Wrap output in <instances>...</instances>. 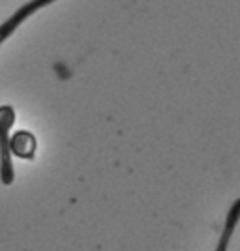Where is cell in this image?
Wrapping results in <instances>:
<instances>
[{"mask_svg":"<svg viewBox=\"0 0 240 251\" xmlns=\"http://www.w3.org/2000/svg\"><path fill=\"white\" fill-rule=\"evenodd\" d=\"M13 124H15V109L11 105H2L0 107V180L4 186H11L15 180L10 148V129Z\"/></svg>","mask_w":240,"mask_h":251,"instance_id":"1","label":"cell"},{"mask_svg":"<svg viewBox=\"0 0 240 251\" xmlns=\"http://www.w3.org/2000/svg\"><path fill=\"white\" fill-rule=\"evenodd\" d=\"M53 2H56V0H28L27 4H23L21 8L15 11L10 19H6V21L0 25V43L6 42L11 34L15 32V28H19L23 23L30 17L32 13L43 10L45 6H49Z\"/></svg>","mask_w":240,"mask_h":251,"instance_id":"2","label":"cell"},{"mask_svg":"<svg viewBox=\"0 0 240 251\" xmlns=\"http://www.w3.org/2000/svg\"><path fill=\"white\" fill-rule=\"evenodd\" d=\"M11 154L21 159H34L36 156V137L30 131H17L10 143Z\"/></svg>","mask_w":240,"mask_h":251,"instance_id":"3","label":"cell"}]
</instances>
